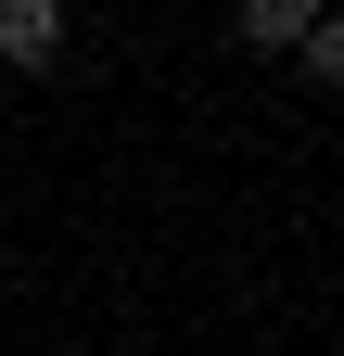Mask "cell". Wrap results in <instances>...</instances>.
I'll return each instance as SVG.
<instances>
[{
    "mask_svg": "<svg viewBox=\"0 0 344 356\" xmlns=\"http://www.w3.org/2000/svg\"><path fill=\"white\" fill-rule=\"evenodd\" d=\"M319 26V0H242V51H293Z\"/></svg>",
    "mask_w": 344,
    "mask_h": 356,
    "instance_id": "obj_2",
    "label": "cell"
},
{
    "mask_svg": "<svg viewBox=\"0 0 344 356\" xmlns=\"http://www.w3.org/2000/svg\"><path fill=\"white\" fill-rule=\"evenodd\" d=\"M293 64H306V76H319V89H331V76H344V26H331V13H319V26H306V38H293Z\"/></svg>",
    "mask_w": 344,
    "mask_h": 356,
    "instance_id": "obj_3",
    "label": "cell"
},
{
    "mask_svg": "<svg viewBox=\"0 0 344 356\" xmlns=\"http://www.w3.org/2000/svg\"><path fill=\"white\" fill-rule=\"evenodd\" d=\"M0 64H64V0H0Z\"/></svg>",
    "mask_w": 344,
    "mask_h": 356,
    "instance_id": "obj_1",
    "label": "cell"
}]
</instances>
